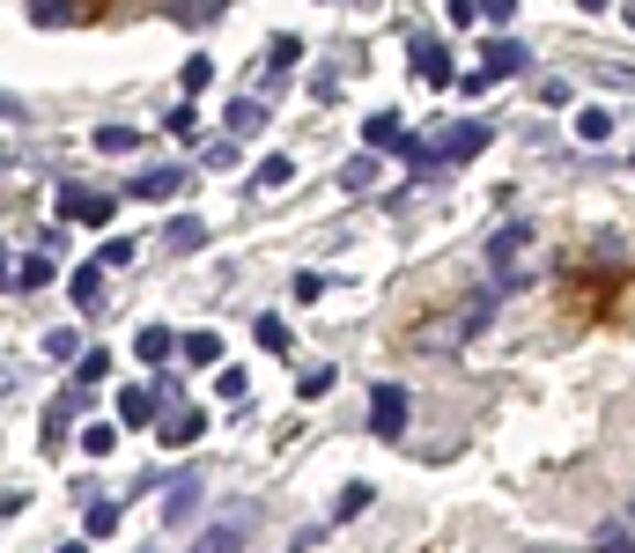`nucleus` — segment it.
<instances>
[{
  "label": "nucleus",
  "instance_id": "412c9836",
  "mask_svg": "<svg viewBox=\"0 0 635 553\" xmlns=\"http://www.w3.org/2000/svg\"><path fill=\"white\" fill-rule=\"evenodd\" d=\"M251 339H259L267 355H289V347H295V339H289V325H281V317H259V325H251Z\"/></svg>",
  "mask_w": 635,
  "mask_h": 553
},
{
  "label": "nucleus",
  "instance_id": "72a5a7b5",
  "mask_svg": "<svg viewBox=\"0 0 635 553\" xmlns=\"http://www.w3.org/2000/svg\"><path fill=\"white\" fill-rule=\"evenodd\" d=\"M104 369H111V361H104L97 347H89V355H82V377H74V384H104Z\"/></svg>",
  "mask_w": 635,
  "mask_h": 553
},
{
  "label": "nucleus",
  "instance_id": "f3484780",
  "mask_svg": "<svg viewBox=\"0 0 635 553\" xmlns=\"http://www.w3.org/2000/svg\"><path fill=\"white\" fill-rule=\"evenodd\" d=\"M67 295L82 303V311H97V295H104V259H89V265H74V281H67Z\"/></svg>",
  "mask_w": 635,
  "mask_h": 553
},
{
  "label": "nucleus",
  "instance_id": "6e6552de",
  "mask_svg": "<svg viewBox=\"0 0 635 553\" xmlns=\"http://www.w3.org/2000/svg\"><path fill=\"white\" fill-rule=\"evenodd\" d=\"M525 67H532V52L517 45V37H503V45L488 37V59H481V74H488V82H495V74H525Z\"/></svg>",
  "mask_w": 635,
  "mask_h": 553
},
{
  "label": "nucleus",
  "instance_id": "9d476101",
  "mask_svg": "<svg viewBox=\"0 0 635 553\" xmlns=\"http://www.w3.org/2000/svg\"><path fill=\"white\" fill-rule=\"evenodd\" d=\"M177 185H185V163H155V170H141V185H133V199H171Z\"/></svg>",
  "mask_w": 635,
  "mask_h": 553
},
{
  "label": "nucleus",
  "instance_id": "f03ea898",
  "mask_svg": "<svg viewBox=\"0 0 635 553\" xmlns=\"http://www.w3.org/2000/svg\"><path fill=\"white\" fill-rule=\"evenodd\" d=\"M525 251H532V221H510V229H495V237H488V265H495V273H517Z\"/></svg>",
  "mask_w": 635,
  "mask_h": 553
},
{
  "label": "nucleus",
  "instance_id": "1a4fd4ad",
  "mask_svg": "<svg viewBox=\"0 0 635 553\" xmlns=\"http://www.w3.org/2000/svg\"><path fill=\"white\" fill-rule=\"evenodd\" d=\"M52 281V259L45 251H37V259H23V265H8V273H0V289L8 295H30V289H45Z\"/></svg>",
  "mask_w": 635,
  "mask_h": 553
},
{
  "label": "nucleus",
  "instance_id": "6ab92c4d",
  "mask_svg": "<svg viewBox=\"0 0 635 553\" xmlns=\"http://www.w3.org/2000/svg\"><path fill=\"white\" fill-rule=\"evenodd\" d=\"M267 126V97H237L229 104V133H259Z\"/></svg>",
  "mask_w": 635,
  "mask_h": 553
},
{
  "label": "nucleus",
  "instance_id": "c756f323",
  "mask_svg": "<svg viewBox=\"0 0 635 553\" xmlns=\"http://www.w3.org/2000/svg\"><path fill=\"white\" fill-rule=\"evenodd\" d=\"M45 355L52 361H74V355H82V339H74V333H45Z\"/></svg>",
  "mask_w": 635,
  "mask_h": 553
},
{
  "label": "nucleus",
  "instance_id": "e433bc0d",
  "mask_svg": "<svg viewBox=\"0 0 635 553\" xmlns=\"http://www.w3.org/2000/svg\"><path fill=\"white\" fill-rule=\"evenodd\" d=\"M577 8H591V15H599V8H606V0H577Z\"/></svg>",
  "mask_w": 635,
  "mask_h": 553
},
{
  "label": "nucleus",
  "instance_id": "a211bd4d",
  "mask_svg": "<svg viewBox=\"0 0 635 553\" xmlns=\"http://www.w3.org/2000/svg\"><path fill=\"white\" fill-rule=\"evenodd\" d=\"M363 141H369V148H391V155H399V141H407V126H399V111H369Z\"/></svg>",
  "mask_w": 635,
  "mask_h": 553
},
{
  "label": "nucleus",
  "instance_id": "4468645a",
  "mask_svg": "<svg viewBox=\"0 0 635 553\" xmlns=\"http://www.w3.org/2000/svg\"><path fill=\"white\" fill-rule=\"evenodd\" d=\"M415 67H421V82H437V89H451V52H443V45H429V37H415Z\"/></svg>",
  "mask_w": 635,
  "mask_h": 553
},
{
  "label": "nucleus",
  "instance_id": "bb28decb",
  "mask_svg": "<svg viewBox=\"0 0 635 553\" xmlns=\"http://www.w3.org/2000/svg\"><path fill=\"white\" fill-rule=\"evenodd\" d=\"M295 59H303V45H295V37H273V52H267V67H273V74H289Z\"/></svg>",
  "mask_w": 635,
  "mask_h": 553
},
{
  "label": "nucleus",
  "instance_id": "ddd939ff",
  "mask_svg": "<svg viewBox=\"0 0 635 553\" xmlns=\"http://www.w3.org/2000/svg\"><path fill=\"white\" fill-rule=\"evenodd\" d=\"M193 502H200V480H193V473H177L171 495H163V524H185V517H193Z\"/></svg>",
  "mask_w": 635,
  "mask_h": 553
},
{
  "label": "nucleus",
  "instance_id": "f8f14e48",
  "mask_svg": "<svg viewBox=\"0 0 635 553\" xmlns=\"http://www.w3.org/2000/svg\"><path fill=\"white\" fill-rule=\"evenodd\" d=\"M74 406H82V384H67V391H60V399L45 406V443H52V451L67 443V421H74Z\"/></svg>",
  "mask_w": 635,
  "mask_h": 553
},
{
  "label": "nucleus",
  "instance_id": "39448f33",
  "mask_svg": "<svg viewBox=\"0 0 635 553\" xmlns=\"http://www.w3.org/2000/svg\"><path fill=\"white\" fill-rule=\"evenodd\" d=\"M207 435V413L200 406H171L163 413V451H185V443H200Z\"/></svg>",
  "mask_w": 635,
  "mask_h": 553
},
{
  "label": "nucleus",
  "instance_id": "aec40b11",
  "mask_svg": "<svg viewBox=\"0 0 635 553\" xmlns=\"http://www.w3.org/2000/svg\"><path fill=\"white\" fill-rule=\"evenodd\" d=\"M591 553H635V531L628 524H599L591 531Z\"/></svg>",
  "mask_w": 635,
  "mask_h": 553
},
{
  "label": "nucleus",
  "instance_id": "4c0bfd02",
  "mask_svg": "<svg viewBox=\"0 0 635 553\" xmlns=\"http://www.w3.org/2000/svg\"><path fill=\"white\" fill-rule=\"evenodd\" d=\"M628 531H635V495H628Z\"/></svg>",
  "mask_w": 635,
  "mask_h": 553
},
{
  "label": "nucleus",
  "instance_id": "58836bf2",
  "mask_svg": "<svg viewBox=\"0 0 635 553\" xmlns=\"http://www.w3.org/2000/svg\"><path fill=\"white\" fill-rule=\"evenodd\" d=\"M60 553H89V546H60Z\"/></svg>",
  "mask_w": 635,
  "mask_h": 553
},
{
  "label": "nucleus",
  "instance_id": "c85d7f7f",
  "mask_svg": "<svg viewBox=\"0 0 635 553\" xmlns=\"http://www.w3.org/2000/svg\"><path fill=\"white\" fill-rule=\"evenodd\" d=\"M363 509H369V487H363V480L341 487V509H333V517H363Z\"/></svg>",
  "mask_w": 635,
  "mask_h": 553
},
{
  "label": "nucleus",
  "instance_id": "a19ab883",
  "mask_svg": "<svg viewBox=\"0 0 635 553\" xmlns=\"http://www.w3.org/2000/svg\"><path fill=\"white\" fill-rule=\"evenodd\" d=\"M0 111H8V104H0Z\"/></svg>",
  "mask_w": 635,
  "mask_h": 553
},
{
  "label": "nucleus",
  "instance_id": "f257e3e1",
  "mask_svg": "<svg viewBox=\"0 0 635 553\" xmlns=\"http://www.w3.org/2000/svg\"><path fill=\"white\" fill-rule=\"evenodd\" d=\"M171 406H177L171 377H148V384L119 391V421H126V429H163V413H171Z\"/></svg>",
  "mask_w": 635,
  "mask_h": 553
},
{
  "label": "nucleus",
  "instance_id": "473e14b6",
  "mask_svg": "<svg viewBox=\"0 0 635 553\" xmlns=\"http://www.w3.org/2000/svg\"><path fill=\"white\" fill-rule=\"evenodd\" d=\"M104 451H111V429H104V421H97V429H82V457H104Z\"/></svg>",
  "mask_w": 635,
  "mask_h": 553
},
{
  "label": "nucleus",
  "instance_id": "4be33fe9",
  "mask_svg": "<svg viewBox=\"0 0 635 553\" xmlns=\"http://www.w3.org/2000/svg\"><path fill=\"white\" fill-rule=\"evenodd\" d=\"M606 133H613V111H606V104L577 111V141H606Z\"/></svg>",
  "mask_w": 635,
  "mask_h": 553
},
{
  "label": "nucleus",
  "instance_id": "ea45409f",
  "mask_svg": "<svg viewBox=\"0 0 635 553\" xmlns=\"http://www.w3.org/2000/svg\"><path fill=\"white\" fill-rule=\"evenodd\" d=\"M0 273H8V251H0Z\"/></svg>",
  "mask_w": 635,
  "mask_h": 553
},
{
  "label": "nucleus",
  "instance_id": "393cba45",
  "mask_svg": "<svg viewBox=\"0 0 635 553\" xmlns=\"http://www.w3.org/2000/svg\"><path fill=\"white\" fill-rule=\"evenodd\" d=\"M289 177H295V163H289V155H267V163H259V185H267V193H281Z\"/></svg>",
  "mask_w": 635,
  "mask_h": 553
},
{
  "label": "nucleus",
  "instance_id": "b1692460",
  "mask_svg": "<svg viewBox=\"0 0 635 553\" xmlns=\"http://www.w3.org/2000/svg\"><path fill=\"white\" fill-rule=\"evenodd\" d=\"M163 243H171V251H193V243H207V229H200L193 215H177L171 229H163Z\"/></svg>",
  "mask_w": 635,
  "mask_h": 553
},
{
  "label": "nucleus",
  "instance_id": "5701e85b",
  "mask_svg": "<svg viewBox=\"0 0 635 553\" xmlns=\"http://www.w3.org/2000/svg\"><path fill=\"white\" fill-rule=\"evenodd\" d=\"M97 148H104V155H133L141 133H133V126H97Z\"/></svg>",
  "mask_w": 635,
  "mask_h": 553
},
{
  "label": "nucleus",
  "instance_id": "f704fd0d",
  "mask_svg": "<svg viewBox=\"0 0 635 553\" xmlns=\"http://www.w3.org/2000/svg\"><path fill=\"white\" fill-rule=\"evenodd\" d=\"M325 295V273H295V303H318Z\"/></svg>",
  "mask_w": 635,
  "mask_h": 553
},
{
  "label": "nucleus",
  "instance_id": "cd10ccee",
  "mask_svg": "<svg viewBox=\"0 0 635 553\" xmlns=\"http://www.w3.org/2000/svg\"><path fill=\"white\" fill-rule=\"evenodd\" d=\"M207 82H215V59L193 52V59H185V89H207Z\"/></svg>",
  "mask_w": 635,
  "mask_h": 553
},
{
  "label": "nucleus",
  "instance_id": "dca6fc26",
  "mask_svg": "<svg viewBox=\"0 0 635 553\" xmlns=\"http://www.w3.org/2000/svg\"><path fill=\"white\" fill-rule=\"evenodd\" d=\"M177 355L193 361V369H222V333H185V339H177Z\"/></svg>",
  "mask_w": 635,
  "mask_h": 553
},
{
  "label": "nucleus",
  "instance_id": "79ce46f5",
  "mask_svg": "<svg viewBox=\"0 0 635 553\" xmlns=\"http://www.w3.org/2000/svg\"><path fill=\"white\" fill-rule=\"evenodd\" d=\"M141 553H148V546H141Z\"/></svg>",
  "mask_w": 635,
  "mask_h": 553
},
{
  "label": "nucleus",
  "instance_id": "423d86ee",
  "mask_svg": "<svg viewBox=\"0 0 635 553\" xmlns=\"http://www.w3.org/2000/svg\"><path fill=\"white\" fill-rule=\"evenodd\" d=\"M133 355H141L148 369H163V361L177 355V333L171 325H141V333H133Z\"/></svg>",
  "mask_w": 635,
  "mask_h": 553
},
{
  "label": "nucleus",
  "instance_id": "7c9ffc66",
  "mask_svg": "<svg viewBox=\"0 0 635 553\" xmlns=\"http://www.w3.org/2000/svg\"><path fill=\"white\" fill-rule=\"evenodd\" d=\"M215 391H222V399H229V406H237V399H245V369H222V377H215Z\"/></svg>",
  "mask_w": 635,
  "mask_h": 553
},
{
  "label": "nucleus",
  "instance_id": "9b49d317",
  "mask_svg": "<svg viewBox=\"0 0 635 553\" xmlns=\"http://www.w3.org/2000/svg\"><path fill=\"white\" fill-rule=\"evenodd\" d=\"M82 15H89V0H30V23H37V30L82 23Z\"/></svg>",
  "mask_w": 635,
  "mask_h": 553
},
{
  "label": "nucleus",
  "instance_id": "c9c22d12",
  "mask_svg": "<svg viewBox=\"0 0 635 553\" xmlns=\"http://www.w3.org/2000/svg\"><path fill=\"white\" fill-rule=\"evenodd\" d=\"M481 15H488V23H510V15H517V0H481Z\"/></svg>",
  "mask_w": 635,
  "mask_h": 553
},
{
  "label": "nucleus",
  "instance_id": "20e7f679",
  "mask_svg": "<svg viewBox=\"0 0 635 553\" xmlns=\"http://www.w3.org/2000/svg\"><path fill=\"white\" fill-rule=\"evenodd\" d=\"M369 429L385 435V443L407 429V391H399V384H377V399H369Z\"/></svg>",
  "mask_w": 635,
  "mask_h": 553
},
{
  "label": "nucleus",
  "instance_id": "0eeeda50",
  "mask_svg": "<svg viewBox=\"0 0 635 553\" xmlns=\"http://www.w3.org/2000/svg\"><path fill=\"white\" fill-rule=\"evenodd\" d=\"M481 148H488V126L465 119V126H451V133H443V163H465V155H481Z\"/></svg>",
  "mask_w": 635,
  "mask_h": 553
},
{
  "label": "nucleus",
  "instance_id": "7ed1b4c3",
  "mask_svg": "<svg viewBox=\"0 0 635 553\" xmlns=\"http://www.w3.org/2000/svg\"><path fill=\"white\" fill-rule=\"evenodd\" d=\"M60 215L82 221V229H104V221H111V199H104V193H82V185H60Z\"/></svg>",
  "mask_w": 635,
  "mask_h": 553
},
{
  "label": "nucleus",
  "instance_id": "a878e982",
  "mask_svg": "<svg viewBox=\"0 0 635 553\" xmlns=\"http://www.w3.org/2000/svg\"><path fill=\"white\" fill-rule=\"evenodd\" d=\"M119 531V502H97L89 509V539H111Z\"/></svg>",
  "mask_w": 635,
  "mask_h": 553
},
{
  "label": "nucleus",
  "instance_id": "2f4dec72",
  "mask_svg": "<svg viewBox=\"0 0 635 553\" xmlns=\"http://www.w3.org/2000/svg\"><path fill=\"white\" fill-rule=\"evenodd\" d=\"M369 177H377V163H369V155H363V163H347V170H341V185H347V193H363Z\"/></svg>",
  "mask_w": 635,
  "mask_h": 553
},
{
  "label": "nucleus",
  "instance_id": "2eb2a0df",
  "mask_svg": "<svg viewBox=\"0 0 635 553\" xmlns=\"http://www.w3.org/2000/svg\"><path fill=\"white\" fill-rule=\"evenodd\" d=\"M193 553H245V524H237V517H229V524H207L193 539Z\"/></svg>",
  "mask_w": 635,
  "mask_h": 553
}]
</instances>
